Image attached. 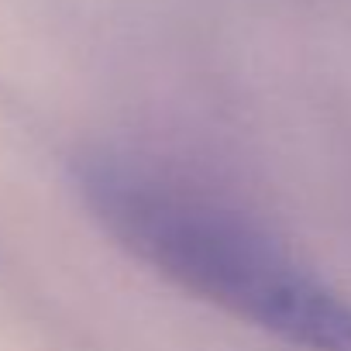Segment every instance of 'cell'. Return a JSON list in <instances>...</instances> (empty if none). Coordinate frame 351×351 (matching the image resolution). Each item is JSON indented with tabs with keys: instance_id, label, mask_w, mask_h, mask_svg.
Returning a JSON list of instances; mask_svg holds the SVG:
<instances>
[{
	"instance_id": "6da1fadb",
	"label": "cell",
	"mask_w": 351,
	"mask_h": 351,
	"mask_svg": "<svg viewBox=\"0 0 351 351\" xmlns=\"http://www.w3.org/2000/svg\"><path fill=\"white\" fill-rule=\"evenodd\" d=\"M100 228L180 289L303 351H351V303L248 217L121 158L80 169Z\"/></svg>"
}]
</instances>
